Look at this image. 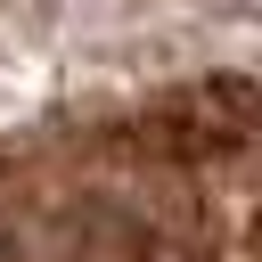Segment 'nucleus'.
Masks as SVG:
<instances>
[{
	"instance_id": "nucleus-1",
	"label": "nucleus",
	"mask_w": 262,
	"mask_h": 262,
	"mask_svg": "<svg viewBox=\"0 0 262 262\" xmlns=\"http://www.w3.org/2000/svg\"><path fill=\"white\" fill-rule=\"evenodd\" d=\"M196 8H213V16H262V0H196Z\"/></svg>"
}]
</instances>
